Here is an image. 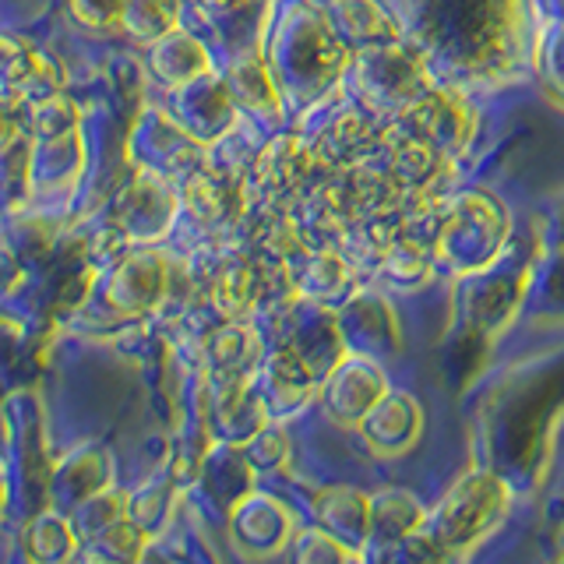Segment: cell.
<instances>
[{"label":"cell","mask_w":564,"mask_h":564,"mask_svg":"<svg viewBox=\"0 0 564 564\" xmlns=\"http://www.w3.org/2000/svg\"><path fill=\"white\" fill-rule=\"evenodd\" d=\"M170 290V261L155 247H138L106 279V304L120 317H145Z\"/></svg>","instance_id":"1"},{"label":"cell","mask_w":564,"mask_h":564,"mask_svg":"<svg viewBox=\"0 0 564 564\" xmlns=\"http://www.w3.org/2000/svg\"><path fill=\"white\" fill-rule=\"evenodd\" d=\"M166 113L194 145H208V138L226 128L229 113H234V99H229L226 82L212 78L205 70V75L191 78L187 85L173 88V106Z\"/></svg>","instance_id":"2"},{"label":"cell","mask_w":564,"mask_h":564,"mask_svg":"<svg viewBox=\"0 0 564 564\" xmlns=\"http://www.w3.org/2000/svg\"><path fill=\"white\" fill-rule=\"evenodd\" d=\"M113 487V466L110 455L102 448H78L75 455L61 466L57 480H53V501H57V511H75L78 505H85L93 494Z\"/></svg>","instance_id":"5"},{"label":"cell","mask_w":564,"mask_h":564,"mask_svg":"<svg viewBox=\"0 0 564 564\" xmlns=\"http://www.w3.org/2000/svg\"><path fill=\"white\" fill-rule=\"evenodd\" d=\"M212 8H234V4H243V0H205Z\"/></svg>","instance_id":"16"},{"label":"cell","mask_w":564,"mask_h":564,"mask_svg":"<svg viewBox=\"0 0 564 564\" xmlns=\"http://www.w3.org/2000/svg\"><path fill=\"white\" fill-rule=\"evenodd\" d=\"M181 22V0H128L120 14V29L138 43H155Z\"/></svg>","instance_id":"10"},{"label":"cell","mask_w":564,"mask_h":564,"mask_svg":"<svg viewBox=\"0 0 564 564\" xmlns=\"http://www.w3.org/2000/svg\"><path fill=\"white\" fill-rule=\"evenodd\" d=\"M120 519H128V494H120L117 487H106L99 494H93L85 505H78L70 511V522H75L82 543L93 540L96 533H102L106 525H113Z\"/></svg>","instance_id":"13"},{"label":"cell","mask_w":564,"mask_h":564,"mask_svg":"<svg viewBox=\"0 0 564 564\" xmlns=\"http://www.w3.org/2000/svg\"><path fill=\"white\" fill-rule=\"evenodd\" d=\"M4 505H8V484L0 480V516H4Z\"/></svg>","instance_id":"17"},{"label":"cell","mask_w":564,"mask_h":564,"mask_svg":"<svg viewBox=\"0 0 564 564\" xmlns=\"http://www.w3.org/2000/svg\"><path fill=\"white\" fill-rule=\"evenodd\" d=\"M205 70H208V50L181 25L166 35H159L155 43H149V75L159 85L181 88L191 78L205 75Z\"/></svg>","instance_id":"4"},{"label":"cell","mask_w":564,"mask_h":564,"mask_svg":"<svg viewBox=\"0 0 564 564\" xmlns=\"http://www.w3.org/2000/svg\"><path fill=\"white\" fill-rule=\"evenodd\" d=\"M32 128H35V138L75 131L78 128V106L70 102L64 93H50L43 99H35V106H32Z\"/></svg>","instance_id":"14"},{"label":"cell","mask_w":564,"mask_h":564,"mask_svg":"<svg viewBox=\"0 0 564 564\" xmlns=\"http://www.w3.org/2000/svg\"><path fill=\"white\" fill-rule=\"evenodd\" d=\"M145 543H149L145 529L131 519H120L113 525H106L93 540H85V554L106 557V561H138L145 554Z\"/></svg>","instance_id":"12"},{"label":"cell","mask_w":564,"mask_h":564,"mask_svg":"<svg viewBox=\"0 0 564 564\" xmlns=\"http://www.w3.org/2000/svg\"><path fill=\"white\" fill-rule=\"evenodd\" d=\"M258 293H261L258 272L247 261L229 264V269H223L216 282H212V304L226 317H234V322L243 314H251V307L258 304Z\"/></svg>","instance_id":"11"},{"label":"cell","mask_w":564,"mask_h":564,"mask_svg":"<svg viewBox=\"0 0 564 564\" xmlns=\"http://www.w3.org/2000/svg\"><path fill=\"white\" fill-rule=\"evenodd\" d=\"M234 536L247 554H275L282 543L290 540V516L279 501L251 494L234 505Z\"/></svg>","instance_id":"3"},{"label":"cell","mask_w":564,"mask_h":564,"mask_svg":"<svg viewBox=\"0 0 564 564\" xmlns=\"http://www.w3.org/2000/svg\"><path fill=\"white\" fill-rule=\"evenodd\" d=\"M237 198H240L237 184L229 181V176L208 170V166H202L198 173H191L184 181V191H181L184 208L198 223H223L229 212L237 208Z\"/></svg>","instance_id":"8"},{"label":"cell","mask_w":564,"mask_h":564,"mask_svg":"<svg viewBox=\"0 0 564 564\" xmlns=\"http://www.w3.org/2000/svg\"><path fill=\"white\" fill-rule=\"evenodd\" d=\"M123 4H128V0H67V11L85 29L110 32V29H120Z\"/></svg>","instance_id":"15"},{"label":"cell","mask_w":564,"mask_h":564,"mask_svg":"<svg viewBox=\"0 0 564 564\" xmlns=\"http://www.w3.org/2000/svg\"><path fill=\"white\" fill-rule=\"evenodd\" d=\"M226 88H229L234 106H247V110H261V113L282 110V93L272 78V70L261 57H254V53H247V57L229 64Z\"/></svg>","instance_id":"7"},{"label":"cell","mask_w":564,"mask_h":564,"mask_svg":"<svg viewBox=\"0 0 564 564\" xmlns=\"http://www.w3.org/2000/svg\"><path fill=\"white\" fill-rule=\"evenodd\" d=\"M25 554L35 557V561H64V557H75L78 554V529L70 522V516L64 511H43V516H35L25 529Z\"/></svg>","instance_id":"9"},{"label":"cell","mask_w":564,"mask_h":564,"mask_svg":"<svg viewBox=\"0 0 564 564\" xmlns=\"http://www.w3.org/2000/svg\"><path fill=\"white\" fill-rule=\"evenodd\" d=\"M205 360L216 378H251L254 367L261 364V343L247 325L229 322L208 339Z\"/></svg>","instance_id":"6"}]
</instances>
